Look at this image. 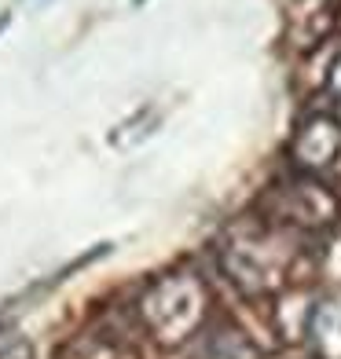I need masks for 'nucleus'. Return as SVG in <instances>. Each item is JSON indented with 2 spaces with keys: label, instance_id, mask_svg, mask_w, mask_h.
Masks as SVG:
<instances>
[{
  "label": "nucleus",
  "instance_id": "f257e3e1",
  "mask_svg": "<svg viewBox=\"0 0 341 359\" xmlns=\"http://www.w3.org/2000/svg\"><path fill=\"white\" fill-rule=\"evenodd\" d=\"M8 22H11L8 15H0V34H4V29H8Z\"/></svg>",
  "mask_w": 341,
  "mask_h": 359
},
{
  "label": "nucleus",
  "instance_id": "f03ea898",
  "mask_svg": "<svg viewBox=\"0 0 341 359\" xmlns=\"http://www.w3.org/2000/svg\"><path fill=\"white\" fill-rule=\"evenodd\" d=\"M136 4H143V0H136Z\"/></svg>",
  "mask_w": 341,
  "mask_h": 359
}]
</instances>
